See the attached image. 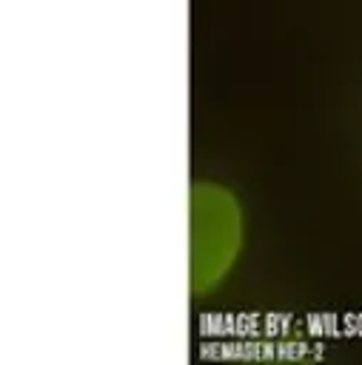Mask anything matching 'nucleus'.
I'll use <instances>...</instances> for the list:
<instances>
[{
    "mask_svg": "<svg viewBox=\"0 0 362 365\" xmlns=\"http://www.w3.org/2000/svg\"><path fill=\"white\" fill-rule=\"evenodd\" d=\"M245 242L242 205L231 188L208 180L188 185V294L211 297L234 271Z\"/></svg>",
    "mask_w": 362,
    "mask_h": 365,
    "instance_id": "nucleus-1",
    "label": "nucleus"
}]
</instances>
